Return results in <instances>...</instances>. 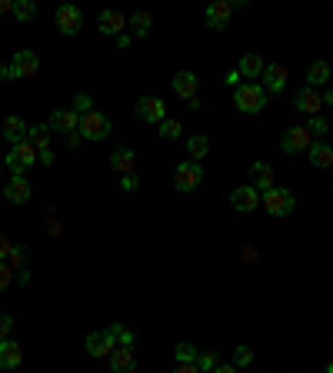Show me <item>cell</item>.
<instances>
[{
    "mask_svg": "<svg viewBox=\"0 0 333 373\" xmlns=\"http://www.w3.org/2000/svg\"><path fill=\"white\" fill-rule=\"evenodd\" d=\"M267 100H270V97L263 93V87H260V84H247V80H243L240 87L234 90V104H237V111L250 113V117L263 111V107H267Z\"/></svg>",
    "mask_w": 333,
    "mask_h": 373,
    "instance_id": "1",
    "label": "cell"
},
{
    "mask_svg": "<svg viewBox=\"0 0 333 373\" xmlns=\"http://www.w3.org/2000/svg\"><path fill=\"white\" fill-rule=\"evenodd\" d=\"M34 164H40V150L30 144V140H20L10 147L7 153V170L14 173V177H23V170H30Z\"/></svg>",
    "mask_w": 333,
    "mask_h": 373,
    "instance_id": "2",
    "label": "cell"
},
{
    "mask_svg": "<svg viewBox=\"0 0 333 373\" xmlns=\"http://www.w3.org/2000/svg\"><path fill=\"white\" fill-rule=\"evenodd\" d=\"M80 140H107L113 133V124H111V117L107 113H100V111H91V113H84L80 117Z\"/></svg>",
    "mask_w": 333,
    "mask_h": 373,
    "instance_id": "3",
    "label": "cell"
},
{
    "mask_svg": "<svg viewBox=\"0 0 333 373\" xmlns=\"http://www.w3.org/2000/svg\"><path fill=\"white\" fill-rule=\"evenodd\" d=\"M263 207H267V213H274V217H290L296 210V197L287 186H274V190L263 193Z\"/></svg>",
    "mask_w": 333,
    "mask_h": 373,
    "instance_id": "4",
    "label": "cell"
},
{
    "mask_svg": "<svg viewBox=\"0 0 333 373\" xmlns=\"http://www.w3.org/2000/svg\"><path fill=\"white\" fill-rule=\"evenodd\" d=\"M200 184H204V167H200V164H193V160L177 164V170H173V186H177L180 193H193Z\"/></svg>",
    "mask_w": 333,
    "mask_h": 373,
    "instance_id": "5",
    "label": "cell"
},
{
    "mask_svg": "<svg viewBox=\"0 0 333 373\" xmlns=\"http://www.w3.org/2000/svg\"><path fill=\"white\" fill-rule=\"evenodd\" d=\"M57 30L64 34V37H74L80 34V27H84V10L74 7V3H64V7H57Z\"/></svg>",
    "mask_w": 333,
    "mask_h": 373,
    "instance_id": "6",
    "label": "cell"
},
{
    "mask_svg": "<svg viewBox=\"0 0 333 373\" xmlns=\"http://www.w3.org/2000/svg\"><path fill=\"white\" fill-rule=\"evenodd\" d=\"M7 67H10V80H27V77H34L40 70V57L34 50H20Z\"/></svg>",
    "mask_w": 333,
    "mask_h": 373,
    "instance_id": "7",
    "label": "cell"
},
{
    "mask_svg": "<svg viewBox=\"0 0 333 373\" xmlns=\"http://www.w3.org/2000/svg\"><path fill=\"white\" fill-rule=\"evenodd\" d=\"M133 111H137V117H140L144 124H157V127H160L166 120V104L160 97H140Z\"/></svg>",
    "mask_w": 333,
    "mask_h": 373,
    "instance_id": "8",
    "label": "cell"
},
{
    "mask_svg": "<svg viewBox=\"0 0 333 373\" xmlns=\"http://www.w3.org/2000/svg\"><path fill=\"white\" fill-rule=\"evenodd\" d=\"M294 111L307 113V117H320V111H323V93L314 90V87H300L294 93Z\"/></svg>",
    "mask_w": 333,
    "mask_h": 373,
    "instance_id": "9",
    "label": "cell"
},
{
    "mask_svg": "<svg viewBox=\"0 0 333 373\" xmlns=\"http://www.w3.org/2000/svg\"><path fill=\"white\" fill-rule=\"evenodd\" d=\"M280 147H283V153H307V150L314 147V137H310L307 127H290L280 137Z\"/></svg>",
    "mask_w": 333,
    "mask_h": 373,
    "instance_id": "10",
    "label": "cell"
},
{
    "mask_svg": "<svg viewBox=\"0 0 333 373\" xmlns=\"http://www.w3.org/2000/svg\"><path fill=\"white\" fill-rule=\"evenodd\" d=\"M260 80H263L260 87H263V93H267V97H270V93L277 97V93L287 90V67H283V64H267Z\"/></svg>",
    "mask_w": 333,
    "mask_h": 373,
    "instance_id": "11",
    "label": "cell"
},
{
    "mask_svg": "<svg viewBox=\"0 0 333 373\" xmlns=\"http://www.w3.org/2000/svg\"><path fill=\"white\" fill-rule=\"evenodd\" d=\"M87 356H111L113 350H117V336H113V330L107 327V330H97V334L87 336Z\"/></svg>",
    "mask_w": 333,
    "mask_h": 373,
    "instance_id": "12",
    "label": "cell"
},
{
    "mask_svg": "<svg viewBox=\"0 0 333 373\" xmlns=\"http://www.w3.org/2000/svg\"><path fill=\"white\" fill-rule=\"evenodd\" d=\"M170 87H173V93L180 97V100H197V87H200V77L193 74V70H177L173 74V80H170Z\"/></svg>",
    "mask_w": 333,
    "mask_h": 373,
    "instance_id": "13",
    "label": "cell"
},
{
    "mask_svg": "<svg viewBox=\"0 0 333 373\" xmlns=\"http://www.w3.org/2000/svg\"><path fill=\"white\" fill-rule=\"evenodd\" d=\"M230 204H234V210H240V213H250V210H257L260 204H263V193H260L257 186H237L234 193H230Z\"/></svg>",
    "mask_w": 333,
    "mask_h": 373,
    "instance_id": "14",
    "label": "cell"
},
{
    "mask_svg": "<svg viewBox=\"0 0 333 373\" xmlns=\"http://www.w3.org/2000/svg\"><path fill=\"white\" fill-rule=\"evenodd\" d=\"M47 127L57 133H77L80 131V113L74 107H67V111H54L50 113V120H47Z\"/></svg>",
    "mask_w": 333,
    "mask_h": 373,
    "instance_id": "15",
    "label": "cell"
},
{
    "mask_svg": "<svg viewBox=\"0 0 333 373\" xmlns=\"http://www.w3.org/2000/svg\"><path fill=\"white\" fill-rule=\"evenodd\" d=\"M97 27H100V34H107V37H120V34H127V17H124L120 10H104V14L97 17Z\"/></svg>",
    "mask_w": 333,
    "mask_h": 373,
    "instance_id": "16",
    "label": "cell"
},
{
    "mask_svg": "<svg viewBox=\"0 0 333 373\" xmlns=\"http://www.w3.org/2000/svg\"><path fill=\"white\" fill-rule=\"evenodd\" d=\"M30 193H34V186L27 184V177H10L7 186H3L7 204H27V200H30Z\"/></svg>",
    "mask_w": 333,
    "mask_h": 373,
    "instance_id": "17",
    "label": "cell"
},
{
    "mask_svg": "<svg viewBox=\"0 0 333 373\" xmlns=\"http://www.w3.org/2000/svg\"><path fill=\"white\" fill-rule=\"evenodd\" d=\"M230 14H234V0H217V3H210V7H207V27L223 30L227 20H230Z\"/></svg>",
    "mask_w": 333,
    "mask_h": 373,
    "instance_id": "18",
    "label": "cell"
},
{
    "mask_svg": "<svg viewBox=\"0 0 333 373\" xmlns=\"http://www.w3.org/2000/svg\"><path fill=\"white\" fill-rule=\"evenodd\" d=\"M23 363V347L17 340H3L0 343V370H17Z\"/></svg>",
    "mask_w": 333,
    "mask_h": 373,
    "instance_id": "19",
    "label": "cell"
},
{
    "mask_svg": "<svg viewBox=\"0 0 333 373\" xmlns=\"http://www.w3.org/2000/svg\"><path fill=\"white\" fill-rule=\"evenodd\" d=\"M263 57L260 54H243L240 64H237V74H240V80H247V84H254L257 77H263Z\"/></svg>",
    "mask_w": 333,
    "mask_h": 373,
    "instance_id": "20",
    "label": "cell"
},
{
    "mask_svg": "<svg viewBox=\"0 0 333 373\" xmlns=\"http://www.w3.org/2000/svg\"><path fill=\"white\" fill-rule=\"evenodd\" d=\"M137 370V354L133 347H117L111 354V373H133Z\"/></svg>",
    "mask_w": 333,
    "mask_h": 373,
    "instance_id": "21",
    "label": "cell"
},
{
    "mask_svg": "<svg viewBox=\"0 0 333 373\" xmlns=\"http://www.w3.org/2000/svg\"><path fill=\"white\" fill-rule=\"evenodd\" d=\"M111 167L117 170V173H133V167H137V153L127 147V144H120V147H113L111 153Z\"/></svg>",
    "mask_w": 333,
    "mask_h": 373,
    "instance_id": "22",
    "label": "cell"
},
{
    "mask_svg": "<svg viewBox=\"0 0 333 373\" xmlns=\"http://www.w3.org/2000/svg\"><path fill=\"white\" fill-rule=\"evenodd\" d=\"M250 177H254V186H257V190H263V193L277 186V177H274V167H270V164H263V160H257V164L250 167Z\"/></svg>",
    "mask_w": 333,
    "mask_h": 373,
    "instance_id": "23",
    "label": "cell"
},
{
    "mask_svg": "<svg viewBox=\"0 0 333 373\" xmlns=\"http://www.w3.org/2000/svg\"><path fill=\"white\" fill-rule=\"evenodd\" d=\"M307 157H310V164L320 170L333 167V147L327 144V140H314V147L307 150Z\"/></svg>",
    "mask_w": 333,
    "mask_h": 373,
    "instance_id": "24",
    "label": "cell"
},
{
    "mask_svg": "<svg viewBox=\"0 0 333 373\" xmlns=\"http://www.w3.org/2000/svg\"><path fill=\"white\" fill-rule=\"evenodd\" d=\"M127 30H130V37H147L150 30H153V14L137 10V14L127 20Z\"/></svg>",
    "mask_w": 333,
    "mask_h": 373,
    "instance_id": "25",
    "label": "cell"
},
{
    "mask_svg": "<svg viewBox=\"0 0 333 373\" xmlns=\"http://www.w3.org/2000/svg\"><path fill=\"white\" fill-rule=\"evenodd\" d=\"M7 267H10L14 274L30 270V247H27V243H14V250H10V257H7Z\"/></svg>",
    "mask_w": 333,
    "mask_h": 373,
    "instance_id": "26",
    "label": "cell"
},
{
    "mask_svg": "<svg viewBox=\"0 0 333 373\" xmlns=\"http://www.w3.org/2000/svg\"><path fill=\"white\" fill-rule=\"evenodd\" d=\"M187 153H190V160H193V164H200L207 153H210V137H204V133L187 137Z\"/></svg>",
    "mask_w": 333,
    "mask_h": 373,
    "instance_id": "27",
    "label": "cell"
},
{
    "mask_svg": "<svg viewBox=\"0 0 333 373\" xmlns=\"http://www.w3.org/2000/svg\"><path fill=\"white\" fill-rule=\"evenodd\" d=\"M27 131H30V127H27L20 117H7V120H3V137L10 140V147L20 144V140H27Z\"/></svg>",
    "mask_w": 333,
    "mask_h": 373,
    "instance_id": "28",
    "label": "cell"
},
{
    "mask_svg": "<svg viewBox=\"0 0 333 373\" xmlns=\"http://www.w3.org/2000/svg\"><path fill=\"white\" fill-rule=\"evenodd\" d=\"M327 80H330V64H327V60H314L310 70H307V87L316 90V87H323Z\"/></svg>",
    "mask_w": 333,
    "mask_h": 373,
    "instance_id": "29",
    "label": "cell"
},
{
    "mask_svg": "<svg viewBox=\"0 0 333 373\" xmlns=\"http://www.w3.org/2000/svg\"><path fill=\"white\" fill-rule=\"evenodd\" d=\"M50 133H54V131H50L47 124H37V127H30V131H27V140H30L37 150H50Z\"/></svg>",
    "mask_w": 333,
    "mask_h": 373,
    "instance_id": "30",
    "label": "cell"
},
{
    "mask_svg": "<svg viewBox=\"0 0 333 373\" xmlns=\"http://www.w3.org/2000/svg\"><path fill=\"white\" fill-rule=\"evenodd\" d=\"M200 373H213L217 370V350L213 347H204V350H197V363H193Z\"/></svg>",
    "mask_w": 333,
    "mask_h": 373,
    "instance_id": "31",
    "label": "cell"
},
{
    "mask_svg": "<svg viewBox=\"0 0 333 373\" xmlns=\"http://www.w3.org/2000/svg\"><path fill=\"white\" fill-rule=\"evenodd\" d=\"M14 17H17L20 23L34 20L37 17V3H34V0H14Z\"/></svg>",
    "mask_w": 333,
    "mask_h": 373,
    "instance_id": "32",
    "label": "cell"
},
{
    "mask_svg": "<svg viewBox=\"0 0 333 373\" xmlns=\"http://www.w3.org/2000/svg\"><path fill=\"white\" fill-rule=\"evenodd\" d=\"M254 360H257V354H254V347H247V343L234 350V367H237V370H243V367H254Z\"/></svg>",
    "mask_w": 333,
    "mask_h": 373,
    "instance_id": "33",
    "label": "cell"
},
{
    "mask_svg": "<svg viewBox=\"0 0 333 373\" xmlns=\"http://www.w3.org/2000/svg\"><path fill=\"white\" fill-rule=\"evenodd\" d=\"M180 133H184V124H180L177 117H166L164 124H160V137H164V140H177Z\"/></svg>",
    "mask_w": 333,
    "mask_h": 373,
    "instance_id": "34",
    "label": "cell"
},
{
    "mask_svg": "<svg viewBox=\"0 0 333 373\" xmlns=\"http://www.w3.org/2000/svg\"><path fill=\"white\" fill-rule=\"evenodd\" d=\"M197 350H200V347H193V343H177V350H173V354H177V363H197Z\"/></svg>",
    "mask_w": 333,
    "mask_h": 373,
    "instance_id": "35",
    "label": "cell"
},
{
    "mask_svg": "<svg viewBox=\"0 0 333 373\" xmlns=\"http://www.w3.org/2000/svg\"><path fill=\"white\" fill-rule=\"evenodd\" d=\"M111 330H113V336H117V347H133V340H137L133 330H127L124 323H113Z\"/></svg>",
    "mask_w": 333,
    "mask_h": 373,
    "instance_id": "36",
    "label": "cell"
},
{
    "mask_svg": "<svg viewBox=\"0 0 333 373\" xmlns=\"http://www.w3.org/2000/svg\"><path fill=\"white\" fill-rule=\"evenodd\" d=\"M307 131H310V137H323V133H330V124H327V120H323V117H310V120H307Z\"/></svg>",
    "mask_w": 333,
    "mask_h": 373,
    "instance_id": "37",
    "label": "cell"
},
{
    "mask_svg": "<svg viewBox=\"0 0 333 373\" xmlns=\"http://www.w3.org/2000/svg\"><path fill=\"white\" fill-rule=\"evenodd\" d=\"M74 111L80 113V117L93 111V97H91V93H77V97H74Z\"/></svg>",
    "mask_w": 333,
    "mask_h": 373,
    "instance_id": "38",
    "label": "cell"
},
{
    "mask_svg": "<svg viewBox=\"0 0 333 373\" xmlns=\"http://www.w3.org/2000/svg\"><path fill=\"white\" fill-rule=\"evenodd\" d=\"M17 283V274L7 267V263H0V290H7V287H14Z\"/></svg>",
    "mask_w": 333,
    "mask_h": 373,
    "instance_id": "39",
    "label": "cell"
},
{
    "mask_svg": "<svg viewBox=\"0 0 333 373\" xmlns=\"http://www.w3.org/2000/svg\"><path fill=\"white\" fill-rule=\"evenodd\" d=\"M137 186H140V177H137V173H124V177H120V190H124V193H133Z\"/></svg>",
    "mask_w": 333,
    "mask_h": 373,
    "instance_id": "40",
    "label": "cell"
},
{
    "mask_svg": "<svg viewBox=\"0 0 333 373\" xmlns=\"http://www.w3.org/2000/svg\"><path fill=\"white\" fill-rule=\"evenodd\" d=\"M10 330H14V317L0 314V343H3V340H10Z\"/></svg>",
    "mask_w": 333,
    "mask_h": 373,
    "instance_id": "41",
    "label": "cell"
},
{
    "mask_svg": "<svg viewBox=\"0 0 333 373\" xmlns=\"http://www.w3.org/2000/svg\"><path fill=\"white\" fill-rule=\"evenodd\" d=\"M10 250H14V240H10L7 233H0V263H7V257H10Z\"/></svg>",
    "mask_w": 333,
    "mask_h": 373,
    "instance_id": "42",
    "label": "cell"
},
{
    "mask_svg": "<svg viewBox=\"0 0 333 373\" xmlns=\"http://www.w3.org/2000/svg\"><path fill=\"white\" fill-rule=\"evenodd\" d=\"M40 164L44 167H54V150H40Z\"/></svg>",
    "mask_w": 333,
    "mask_h": 373,
    "instance_id": "43",
    "label": "cell"
},
{
    "mask_svg": "<svg viewBox=\"0 0 333 373\" xmlns=\"http://www.w3.org/2000/svg\"><path fill=\"white\" fill-rule=\"evenodd\" d=\"M227 84H230L234 90H237V87H240L243 80H240V74H237V70H230V74H227Z\"/></svg>",
    "mask_w": 333,
    "mask_h": 373,
    "instance_id": "44",
    "label": "cell"
},
{
    "mask_svg": "<svg viewBox=\"0 0 333 373\" xmlns=\"http://www.w3.org/2000/svg\"><path fill=\"white\" fill-rule=\"evenodd\" d=\"M3 14H14V0H0V17Z\"/></svg>",
    "mask_w": 333,
    "mask_h": 373,
    "instance_id": "45",
    "label": "cell"
},
{
    "mask_svg": "<svg viewBox=\"0 0 333 373\" xmlns=\"http://www.w3.org/2000/svg\"><path fill=\"white\" fill-rule=\"evenodd\" d=\"M173 373H200V370H197L193 363H177V370H173Z\"/></svg>",
    "mask_w": 333,
    "mask_h": 373,
    "instance_id": "46",
    "label": "cell"
},
{
    "mask_svg": "<svg viewBox=\"0 0 333 373\" xmlns=\"http://www.w3.org/2000/svg\"><path fill=\"white\" fill-rule=\"evenodd\" d=\"M213 373H237V367H234V363H217V370Z\"/></svg>",
    "mask_w": 333,
    "mask_h": 373,
    "instance_id": "47",
    "label": "cell"
},
{
    "mask_svg": "<svg viewBox=\"0 0 333 373\" xmlns=\"http://www.w3.org/2000/svg\"><path fill=\"white\" fill-rule=\"evenodd\" d=\"M3 80H10V67H7V64H0V84H3Z\"/></svg>",
    "mask_w": 333,
    "mask_h": 373,
    "instance_id": "48",
    "label": "cell"
},
{
    "mask_svg": "<svg viewBox=\"0 0 333 373\" xmlns=\"http://www.w3.org/2000/svg\"><path fill=\"white\" fill-rule=\"evenodd\" d=\"M130 40H133L130 34H120V37H117V44H120V47H130Z\"/></svg>",
    "mask_w": 333,
    "mask_h": 373,
    "instance_id": "49",
    "label": "cell"
},
{
    "mask_svg": "<svg viewBox=\"0 0 333 373\" xmlns=\"http://www.w3.org/2000/svg\"><path fill=\"white\" fill-rule=\"evenodd\" d=\"M327 104H333V90H327V93H323V107H327Z\"/></svg>",
    "mask_w": 333,
    "mask_h": 373,
    "instance_id": "50",
    "label": "cell"
},
{
    "mask_svg": "<svg viewBox=\"0 0 333 373\" xmlns=\"http://www.w3.org/2000/svg\"><path fill=\"white\" fill-rule=\"evenodd\" d=\"M323 373H333V363H327V370H323Z\"/></svg>",
    "mask_w": 333,
    "mask_h": 373,
    "instance_id": "51",
    "label": "cell"
},
{
    "mask_svg": "<svg viewBox=\"0 0 333 373\" xmlns=\"http://www.w3.org/2000/svg\"><path fill=\"white\" fill-rule=\"evenodd\" d=\"M0 173H3V164H0Z\"/></svg>",
    "mask_w": 333,
    "mask_h": 373,
    "instance_id": "52",
    "label": "cell"
}]
</instances>
